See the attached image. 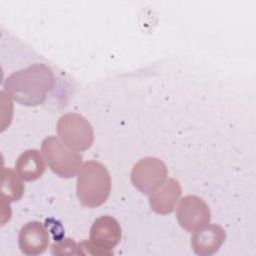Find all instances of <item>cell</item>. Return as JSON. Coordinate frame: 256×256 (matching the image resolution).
I'll return each instance as SVG.
<instances>
[{"label": "cell", "mask_w": 256, "mask_h": 256, "mask_svg": "<svg viewBox=\"0 0 256 256\" xmlns=\"http://www.w3.org/2000/svg\"><path fill=\"white\" fill-rule=\"evenodd\" d=\"M112 187L111 176L107 168L100 162H86L77 179V197L83 206L96 208L108 199Z\"/></svg>", "instance_id": "cell-2"}, {"label": "cell", "mask_w": 256, "mask_h": 256, "mask_svg": "<svg viewBox=\"0 0 256 256\" xmlns=\"http://www.w3.org/2000/svg\"><path fill=\"white\" fill-rule=\"evenodd\" d=\"M225 239L224 229L219 225L211 224L194 231L191 245L197 255L210 256L219 251Z\"/></svg>", "instance_id": "cell-9"}, {"label": "cell", "mask_w": 256, "mask_h": 256, "mask_svg": "<svg viewBox=\"0 0 256 256\" xmlns=\"http://www.w3.org/2000/svg\"><path fill=\"white\" fill-rule=\"evenodd\" d=\"M177 220L187 232H194L210 223L211 212L205 201L197 196L188 195L180 200Z\"/></svg>", "instance_id": "cell-7"}, {"label": "cell", "mask_w": 256, "mask_h": 256, "mask_svg": "<svg viewBox=\"0 0 256 256\" xmlns=\"http://www.w3.org/2000/svg\"><path fill=\"white\" fill-rule=\"evenodd\" d=\"M49 232L39 221L25 224L18 236V244L23 254L36 256L44 253L49 245Z\"/></svg>", "instance_id": "cell-8"}, {"label": "cell", "mask_w": 256, "mask_h": 256, "mask_svg": "<svg viewBox=\"0 0 256 256\" xmlns=\"http://www.w3.org/2000/svg\"><path fill=\"white\" fill-rule=\"evenodd\" d=\"M46 170L43 156L38 150H27L22 153L16 162V171L25 181H36Z\"/></svg>", "instance_id": "cell-11"}, {"label": "cell", "mask_w": 256, "mask_h": 256, "mask_svg": "<svg viewBox=\"0 0 256 256\" xmlns=\"http://www.w3.org/2000/svg\"><path fill=\"white\" fill-rule=\"evenodd\" d=\"M52 253L55 255H79V245L71 239H64L58 243L53 244Z\"/></svg>", "instance_id": "cell-13"}, {"label": "cell", "mask_w": 256, "mask_h": 256, "mask_svg": "<svg viewBox=\"0 0 256 256\" xmlns=\"http://www.w3.org/2000/svg\"><path fill=\"white\" fill-rule=\"evenodd\" d=\"M1 175L2 198L8 202L19 201L25 190L23 179L10 168H3Z\"/></svg>", "instance_id": "cell-12"}, {"label": "cell", "mask_w": 256, "mask_h": 256, "mask_svg": "<svg viewBox=\"0 0 256 256\" xmlns=\"http://www.w3.org/2000/svg\"><path fill=\"white\" fill-rule=\"evenodd\" d=\"M55 86V76L45 64H34L6 78L5 93L21 105L34 107L42 104Z\"/></svg>", "instance_id": "cell-1"}, {"label": "cell", "mask_w": 256, "mask_h": 256, "mask_svg": "<svg viewBox=\"0 0 256 256\" xmlns=\"http://www.w3.org/2000/svg\"><path fill=\"white\" fill-rule=\"evenodd\" d=\"M168 170L163 161L147 157L137 162L131 172V180L135 188L145 195H151L167 180Z\"/></svg>", "instance_id": "cell-6"}, {"label": "cell", "mask_w": 256, "mask_h": 256, "mask_svg": "<svg viewBox=\"0 0 256 256\" xmlns=\"http://www.w3.org/2000/svg\"><path fill=\"white\" fill-rule=\"evenodd\" d=\"M42 153L49 168L61 178H73L82 168V155L68 148L55 136L44 139Z\"/></svg>", "instance_id": "cell-4"}, {"label": "cell", "mask_w": 256, "mask_h": 256, "mask_svg": "<svg viewBox=\"0 0 256 256\" xmlns=\"http://www.w3.org/2000/svg\"><path fill=\"white\" fill-rule=\"evenodd\" d=\"M121 237L122 230L119 222L111 216H102L94 221L89 241L78 244L80 254L110 255L119 244Z\"/></svg>", "instance_id": "cell-3"}, {"label": "cell", "mask_w": 256, "mask_h": 256, "mask_svg": "<svg viewBox=\"0 0 256 256\" xmlns=\"http://www.w3.org/2000/svg\"><path fill=\"white\" fill-rule=\"evenodd\" d=\"M57 133L68 148L81 152L89 149L94 142V131L86 118L77 113H67L57 123Z\"/></svg>", "instance_id": "cell-5"}, {"label": "cell", "mask_w": 256, "mask_h": 256, "mask_svg": "<svg viewBox=\"0 0 256 256\" xmlns=\"http://www.w3.org/2000/svg\"><path fill=\"white\" fill-rule=\"evenodd\" d=\"M181 194L182 188L180 183L175 179H168L159 189L150 195V207L157 214H171L174 211Z\"/></svg>", "instance_id": "cell-10"}]
</instances>
